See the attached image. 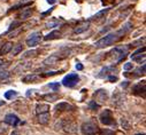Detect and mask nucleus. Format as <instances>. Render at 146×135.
Returning a JSON list of instances; mask_svg holds the SVG:
<instances>
[{"mask_svg":"<svg viewBox=\"0 0 146 135\" xmlns=\"http://www.w3.org/2000/svg\"><path fill=\"white\" fill-rule=\"evenodd\" d=\"M131 26H132V24H131L130 22L125 23L119 31H116V32H112V33H108V35L105 36L104 38L99 39V40L94 44V47H96V48H105V47H108V46H112L113 44L117 43V41L125 35V33L130 30Z\"/></svg>","mask_w":146,"mask_h":135,"instance_id":"obj_1","label":"nucleus"},{"mask_svg":"<svg viewBox=\"0 0 146 135\" xmlns=\"http://www.w3.org/2000/svg\"><path fill=\"white\" fill-rule=\"evenodd\" d=\"M81 129L84 135H96L99 130V127L94 120H89V121L83 123Z\"/></svg>","mask_w":146,"mask_h":135,"instance_id":"obj_2","label":"nucleus"},{"mask_svg":"<svg viewBox=\"0 0 146 135\" xmlns=\"http://www.w3.org/2000/svg\"><path fill=\"white\" fill-rule=\"evenodd\" d=\"M43 39V35H42V32L40 31H37V32H32L31 35L27 38L25 40V44L29 46V47H35V46H37Z\"/></svg>","mask_w":146,"mask_h":135,"instance_id":"obj_3","label":"nucleus"},{"mask_svg":"<svg viewBox=\"0 0 146 135\" xmlns=\"http://www.w3.org/2000/svg\"><path fill=\"white\" fill-rule=\"evenodd\" d=\"M99 119L100 121L106 125V126H112V125H115V120L113 118V115H112V111L111 110H108L106 109L105 111H102L99 116Z\"/></svg>","mask_w":146,"mask_h":135,"instance_id":"obj_4","label":"nucleus"},{"mask_svg":"<svg viewBox=\"0 0 146 135\" xmlns=\"http://www.w3.org/2000/svg\"><path fill=\"white\" fill-rule=\"evenodd\" d=\"M80 80V77L77 73H69L62 79V85L66 87H74Z\"/></svg>","mask_w":146,"mask_h":135,"instance_id":"obj_5","label":"nucleus"},{"mask_svg":"<svg viewBox=\"0 0 146 135\" xmlns=\"http://www.w3.org/2000/svg\"><path fill=\"white\" fill-rule=\"evenodd\" d=\"M64 132H67L68 134H76L78 132V127L77 124L74 121H69V120H62V127Z\"/></svg>","mask_w":146,"mask_h":135,"instance_id":"obj_6","label":"nucleus"},{"mask_svg":"<svg viewBox=\"0 0 146 135\" xmlns=\"http://www.w3.org/2000/svg\"><path fill=\"white\" fill-rule=\"evenodd\" d=\"M112 56L117 61L120 62L121 60H123L125 57V55L128 54V47H115L112 52H111Z\"/></svg>","mask_w":146,"mask_h":135,"instance_id":"obj_7","label":"nucleus"},{"mask_svg":"<svg viewBox=\"0 0 146 135\" xmlns=\"http://www.w3.org/2000/svg\"><path fill=\"white\" fill-rule=\"evenodd\" d=\"M93 97H94V100H96V102L100 106V104L105 103L106 101L108 100V93H107L106 89H98V90H96V93L93 94Z\"/></svg>","mask_w":146,"mask_h":135,"instance_id":"obj_8","label":"nucleus"},{"mask_svg":"<svg viewBox=\"0 0 146 135\" xmlns=\"http://www.w3.org/2000/svg\"><path fill=\"white\" fill-rule=\"evenodd\" d=\"M4 121H5V124L11 125V126H14V127L17 126V125L20 124V119H19V117H17L16 115H13V113H8V115H6Z\"/></svg>","mask_w":146,"mask_h":135,"instance_id":"obj_9","label":"nucleus"},{"mask_svg":"<svg viewBox=\"0 0 146 135\" xmlns=\"http://www.w3.org/2000/svg\"><path fill=\"white\" fill-rule=\"evenodd\" d=\"M112 100H113V104H115L116 107H120L121 104L124 103V101H125V95H123L122 93L115 92V93H113Z\"/></svg>","mask_w":146,"mask_h":135,"instance_id":"obj_10","label":"nucleus"},{"mask_svg":"<svg viewBox=\"0 0 146 135\" xmlns=\"http://www.w3.org/2000/svg\"><path fill=\"white\" fill-rule=\"evenodd\" d=\"M131 60L135 61V62H138V63H141V60L145 61V47L136 50L132 55H131Z\"/></svg>","mask_w":146,"mask_h":135,"instance_id":"obj_11","label":"nucleus"},{"mask_svg":"<svg viewBox=\"0 0 146 135\" xmlns=\"http://www.w3.org/2000/svg\"><path fill=\"white\" fill-rule=\"evenodd\" d=\"M89 28H90V22H86V21L81 22V23L74 29V33H75V35H80V33L85 32Z\"/></svg>","mask_w":146,"mask_h":135,"instance_id":"obj_12","label":"nucleus"},{"mask_svg":"<svg viewBox=\"0 0 146 135\" xmlns=\"http://www.w3.org/2000/svg\"><path fill=\"white\" fill-rule=\"evenodd\" d=\"M132 92L136 95H143L144 96V94H145V80H143L141 83L136 84L132 87Z\"/></svg>","mask_w":146,"mask_h":135,"instance_id":"obj_13","label":"nucleus"},{"mask_svg":"<svg viewBox=\"0 0 146 135\" xmlns=\"http://www.w3.org/2000/svg\"><path fill=\"white\" fill-rule=\"evenodd\" d=\"M54 109H55L56 111H70V110L74 109V107L70 106V104L67 103V102H60L59 104L55 106Z\"/></svg>","mask_w":146,"mask_h":135,"instance_id":"obj_14","label":"nucleus"},{"mask_svg":"<svg viewBox=\"0 0 146 135\" xmlns=\"http://www.w3.org/2000/svg\"><path fill=\"white\" fill-rule=\"evenodd\" d=\"M114 71H115V72L117 71L116 68L114 69V66H105L104 69L100 71V75H98V77H99V78H102V77H105V76H109L111 73H114Z\"/></svg>","mask_w":146,"mask_h":135,"instance_id":"obj_15","label":"nucleus"},{"mask_svg":"<svg viewBox=\"0 0 146 135\" xmlns=\"http://www.w3.org/2000/svg\"><path fill=\"white\" fill-rule=\"evenodd\" d=\"M13 43L12 41H7V43H5L3 46H1V48H0V55H6V54H8V53H11V50H12V48H13Z\"/></svg>","mask_w":146,"mask_h":135,"instance_id":"obj_16","label":"nucleus"},{"mask_svg":"<svg viewBox=\"0 0 146 135\" xmlns=\"http://www.w3.org/2000/svg\"><path fill=\"white\" fill-rule=\"evenodd\" d=\"M32 66V64H30V63H20L15 69L13 70V72L14 73H19V72H23V71H27V70H29L30 68Z\"/></svg>","mask_w":146,"mask_h":135,"instance_id":"obj_17","label":"nucleus"},{"mask_svg":"<svg viewBox=\"0 0 146 135\" xmlns=\"http://www.w3.org/2000/svg\"><path fill=\"white\" fill-rule=\"evenodd\" d=\"M37 119H38V123H39V124L46 125V124H48V121H50V119H51V115H50L48 112L39 113L38 117H37Z\"/></svg>","mask_w":146,"mask_h":135,"instance_id":"obj_18","label":"nucleus"},{"mask_svg":"<svg viewBox=\"0 0 146 135\" xmlns=\"http://www.w3.org/2000/svg\"><path fill=\"white\" fill-rule=\"evenodd\" d=\"M60 37H61V32L58 31V30H54V31L50 32L48 35H46L43 39L47 41V40H54V39H58V38H60Z\"/></svg>","mask_w":146,"mask_h":135,"instance_id":"obj_19","label":"nucleus"},{"mask_svg":"<svg viewBox=\"0 0 146 135\" xmlns=\"http://www.w3.org/2000/svg\"><path fill=\"white\" fill-rule=\"evenodd\" d=\"M50 111V106L48 104H38L36 107V112L37 115L39 113H45V112H48Z\"/></svg>","mask_w":146,"mask_h":135,"instance_id":"obj_20","label":"nucleus"},{"mask_svg":"<svg viewBox=\"0 0 146 135\" xmlns=\"http://www.w3.org/2000/svg\"><path fill=\"white\" fill-rule=\"evenodd\" d=\"M32 15V9L31 8H27V9H23L22 10V13L19 15V18L22 21V20H27V18H29L30 16Z\"/></svg>","mask_w":146,"mask_h":135,"instance_id":"obj_21","label":"nucleus"},{"mask_svg":"<svg viewBox=\"0 0 146 135\" xmlns=\"http://www.w3.org/2000/svg\"><path fill=\"white\" fill-rule=\"evenodd\" d=\"M21 32H22V28H21V26H19V28H16V29H13V30L8 31L7 37H8V38H14V37L19 36Z\"/></svg>","mask_w":146,"mask_h":135,"instance_id":"obj_22","label":"nucleus"},{"mask_svg":"<svg viewBox=\"0 0 146 135\" xmlns=\"http://www.w3.org/2000/svg\"><path fill=\"white\" fill-rule=\"evenodd\" d=\"M38 78H39V77H38L37 75L31 73V75L25 76V77L22 79V81H23V83H25V84H28V83H32V81H35V80H37Z\"/></svg>","mask_w":146,"mask_h":135,"instance_id":"obj_23","label":"nucleus"},{"mask_svg":"<svg viewBox=\"0 0 146 135\" xmlns=\"http://www.w3.org/2000/svg\"><path fill=\"white\" fill-rule=\"evenodd\" d=\"M22 49H23L22 44H17V45L13 46V48H12L11 53H12V55H13V56H16V55H19V54L22 52Z\"/></svg>","mask_w":146,"mask_h":135,"instance_id":"obj_24","label":"nucleus"},{"mask_svg":"<svg viewBox=\"0 0 146 135\" xmlns=\"http://www.w3.org/2000/svg\"><path fill=\"white\" fill-rule=\"evenodd\" d=\"M43 98L45 101H48V102H54L59 98V94H46L43 96Z\"/></svg>","mask_w":146,"mask_h":135,"instance_id":"obj_25","label":"nucleus"},{"mask_svg":"<svg viewBox=\"0 0 146 135\" xmlns=\"http://www.w3.org/2000/svg\"><path fill=\"white\" fill-rule=\"evenodd\" d=\"M38 54V50H36V49H31V50H28V52H25L23 55H22V58H30V57H33V56H36Z\"/></svg>","mask_w":146,"mask_h":135,"instance_id":"obj_26","label":"nucleus"},{"mask_svg":"<svg viewBox=\"0 0 146 135\" xmlns=\"http://www.w3.org/2000/svg\"><path fill=\"white\" fill-rule=\"evenodd\" d=\"M58 61V56H55V55H52V56H50L48 58H46L45 61H44V65H54V63Z\"/></svg>","mask_w":146,"mask_h":135,"instance_id":"obj_27","label":"nucleus"},{"mask_svg":"<svg viewBox=\"0 0 146 135\" xmlns=\"http://www.w3.org/2000/svg\"><path fill=\"white\" fill-rule=\"evenodd\" d=\"M109 12V8H106V9H102V10H100V12H98L93 17H92V20H99V18H101L102 16H105L107 13Z\"/></svg>","mask_w":146,"mask_h":135,"instance_id":"obj_28","label":"nucleus"},{"mask_svg":"<svg viewBox=\"0 0 146 135\" xmlns=\"http://www.w3.org/2000/svg\"><path fill=\"white\" fill-rule=\"evenodd\" d=\"M16 95H17V92H16V90H8V92L5 93V98L11 100L12 97H14V96H16Z\"/></svg>","mask_w":146,"mask_h":135,"instance_id":"obj_29","label":"nucleus"},{"mask_svg":"<svg viewBox=\"0 0 146 135\" xmlns=\"http://www.w3.org/2000/svg\"><path fill=\"white\" fill-rule=\"evenodd\" d=\"M56 25H59V21L58 20H51V21H48L47 23H46V28H55Z\"/></svg>","mask_w":146,"mask_h":135,"instance_id":"obj_30","label":"nucleus"},{"mask_svg":"<svg viewBox=\"0 0 146 135\" xmlns=\"http://www.w3.org/2000/svg\"><path fill=\"white\" fill-rule=\"evenodd\" d=\"M121 125H122V127H123L124 129H127V130H129V129L131 128V125L128 123V120H127L125 118H122V119H121Z\"/></svg>","mask_w":146,"mask_h":135,"instance_id":"obj_31","label":"nucleus"},{"mask_svg":"<svg viewBox=\"0 0 146 135\" xmlns=\"http://www.w3.org/2000/svg\"><path fill=\"white\" fill-rule=\"evenodd\" d=\"M11 76V73L6 70H3V71H0V80H5V79H8Z\"/></svg>","mask_w":146,"mask_h":135,"instance_id":"obj_32","label":"nucleus"},{"mask_svg":"<svg viewBox=\"0 0 146 135\" xmlns=\"http://www.w3.org/2000/svg\"><path fill=\"white\" fill-rule=\"evenodd\" d=\"M60 86H61L60 83H51V84H48V87L51 89H53V90H59Z\"/></svg>","mask_w":146,"mask_h":135,"instance_id":"obj_33","label":"nucleus"},{"mask_svg":"<svg viewBox=\"0 0 146 135\" xmlns=\"http://www.w3.org/2000/svg\"><path fill=\"white\" fill-rule=\"evenodd\" d=\"M19 26H21V22H20V21H15V22H13V23L11 24L8 31H11V30H13V29H16V28H19Z\"/></svg>","mask_w":146,"mask_h":135,"instance_id":"obj_34","label":"nucleus"},{"mask_svg":"<svg viewBox=\"0 0 146 135\" xmlns=\"http://www.w3.org/2000/svg\"><path fill=\"white\" fill-rule=\"evenodd\" d=\"M61 71H48V72H45L42 75V77H50V76H55L58 73H60Z\"/></svg>","mask_w":146,"mask_h":135,"instance_id":"obj_35","label":"nucleus"},{"mask_svg":"<svg viewBox=\"0 0 146 135\" xmlns=\"http://www.w3.org/2000/svg\"><path fill=\"white\" fill-rule=\"evenodd\" d=\"M6 132H7V126L4 125V121H1V123H0V135L5 134Z\"/></svg>","mask_w":146,"mask_h":135,"instance_id":"obj_36","label":"nucleus"},{"mask_svg":"<svg viewBox=\"0 0 146 135\" xmlns=\"http://www.w3.org/2000/svg\"><path fill=\"white\" fill-rule=\"evenodd\" d=\"M145 68H146V66H145V63H144V64H143V66H140L139 69H137V70H136V73H137L138 76L144 75V73H145Z\"/></svg>","mask_w":146,"mask_h":135,"instance_id":"obj_37","label":"nucleus"},{"mask_svg":"<svg viewBox=\"0 0 146 135\" xmlns=\"http://www.w3.org/2000/svg\"><path fill=\"white\" fill-rule=\"evenodd\" d=\"M89 107H90L91 109H93V110H96V109H98V108H99L100 106H99V104H98V103L96 102V101H91V102L89 103Z\"/></svg>","mask_w":146,"mask_h":135,"instance_id":"obj_38","label":"nucleus"},{"mask_svg":"<svg viewBox=\"0 0 146 135\" xmlns=\"http://www.w3.org/2000/svg\"><path fill=\"white\" fill-rule=\"evenodd\" d=\"M132 68H133V64L130 63V62H128V63H125V64L123 65V69H124L125 71H128V70H132Z\"/></svg>","mask_w":146,"mask_h":135,"instance_id":"obj_39","label":"nucleus"},{"mask_svg":"<svg viewBox=\"0 0 146 135\" xmlns=\"http://www.w3.org/2000/svg\"><path fill=\"white\" fill-rule=\"evenodd\" d=\"M101 134L102 135H115L114 132L111 129H104V130H101Z\"/></svg>","mask_w":146,"mask_h":135,"instance_id":"obj_40","label":"nucleus"},{"mask_svg":"<svg viewBox=\"0 0 146 135\" xmlns=\"http://www.w3.org/2000/svg\"><path fill=\"white\" fill-rule=\"evenodd\" d=\"M117 79H119V78H117L116 76H112V75H109V76H108V80H109V81H112V83H113V81H117Z\"/></svg>","mask_w":146,"mask_h":135,"instance_id":"obj_41","label":"nucleus"},{"mask_svg":"<svg viewBox=\"0 0 146 135\" xmlns=\"http://www.w3.org/2000/svg\"><path fill=\"white\" fill-rule=\"evenodd\" d=\"M53 9H54V8H51L50 10H47V12H45V13H43V14H42V16H46V15H48V14H51V13L53 12Z\"/></svg>","mask_w":146,"mask_h":135,"instance_id":"obj_42","label":"nucleus"},{"mask_svg":"<svg viewBox=\"0 0 146 135\" xmlns=\"http://www.w3.org/2000/svg\"><path fill=\"white\" fill-rule=\"evenodd\" d=\"M76 69H77V70H80V71H81V70H83V65H82L81 63H77V64H76Z\"/></svg>","mask_w":146,"mask_h":135,"instance_id":"obj_43","label":"nucleus"},{"mask_svg":"<svg viewBox=\"0 0 146 135\" xmlns=\"http://www.w3.org/2000/svg\"><path fill=\"white\" fill-rule=\"evenodd\" d=\"M47 1V4H50V5H53V4H55V1L56 0H46Z\"/></svg>","mask_w":146,"mask_h":135,"instance_id":"obj_44","label":"nucleus"},{"mask_svg":"<svg viewBox=\"0 0 146 135\" xmlns=\"http://www.w3.org/2000/svg\"><path fill=\"white\" fill-rule=\"evenodd\" d=\"M31 3V0H21V4H29Z\"/></svg>","mask_w":146,"mask_h":135,"instance_id":"obj_45","label":"nucleus"},{"mask_svg":"<svg viewBox=\"0 0 146 135\" xmlns=\"http://www.w3.org/2000/svg\"><path fill=\"white\" fill-rule=\"evenodd\" d=\"M5 101H0V107H1V106H5Z\"/></svg>","mask_w":146,"mask_h":135,"instance_id":"obj_46","label":"nucleus"},{"mask_svg":"<svg viewBox=\"0 0 146 135\" xmlns=\"http://www.w3.org/2000/svg\"><path fill=\"white\" fill-rule=\"evenodd\" d=\"M4 64H5V63H4V61H3V60H0V66H3Z\"/></svg>","mask_w":146,"mask_h":135,"instance_id":"obj_47","label":"nucleus"},{"mask_svg":"<svg viewBox=\"0 0 146 135\" xmlns=\"http://www.w3.org/2000/svg\"><path fill=\"white\" fill-rule=\"evenodd\" d=\"M11 135H19V133H17V132H13Z\"/></svg>","mask_w":146,"mask_h":135,"instance_id":"obj_48","label":"nucleus"},{"mask_svg":"<svg viewBox=\"0 0 146 135\" xmlns=\"http://www.w3.org/2000/svg\"><path fill=\"white\" fill-rule=\"evenodd\" d=\"M136 135H145L144 133H139V134H136Z\"/></svg>","mask_w":146,"mask_h":135,"instance_id":"obj_49","label":"nucleus"}]
</instances>
